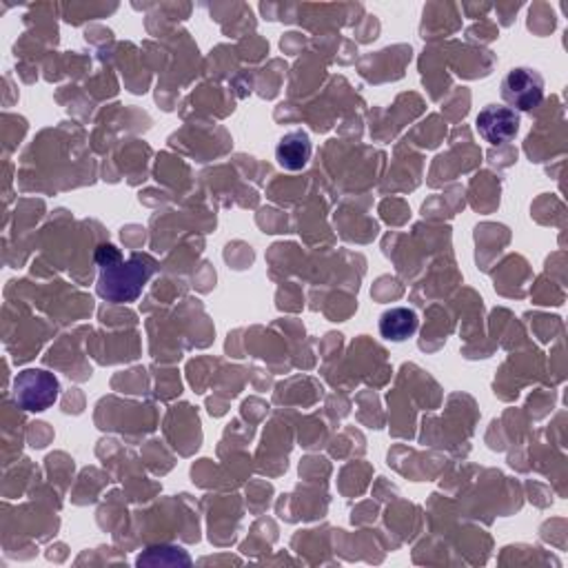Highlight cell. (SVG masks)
I'll use <instances>...</instances> for the list:
<instances>
[{"label":"cell","instance_id":"1","mask_svg":"<svg viewBox=\"0 0 568 568\" xmlns=\"http://www.w3.org/2000/svg\"><path fill=\"white\" fill-rule=\"evenodd\" d=\"M156 271L158 262L147 253H131L127 260L118 258L100 267L96 292L107 303H135Z\"/></svg>","mask_w":568,"mask_h":568},{"label":"cell","instance_id":"2","mask_svg":"<svg viewBox=\"0 0 568 568\" xmlns=\"http://www.w3.org/2000/svg\"><path fill=\"white\" fill-rule=\"evenodd\" d=\"M60 384L54 374L45 369H25L14 380V400L21 409L38 413L54 406L58 400Z\"/></svg>","mask_w":568,"mask_h":568},{"label":"cell","instance_id":"3","mask_svg":"<svg viewBox=\"0 0 568 568\" xmlns=\"http://www.w3.org/2000/svg\"><path fill=\"white\" fill-rule=\"evenodd\" d=\"M502 98L513 111H533L544 100V79L531 67H516L502 81Z\"/></svg>","mask_w":568,"mask_h":568},{"label":"cell","instance_id":"4","mask_svg":"<svg viewBox=\"0 0 568 568\" xmlns=\"http://www.w3.org/2000/svg\"><path fill=\"white\" fill-rule=\"evenodd\" d=\"M475 129L488 145H505L520 131V114L507 105H488L477 114Z\"/></svg>","mask_w":568,"mask_h":568},{"label":"cell","instance_id":"5","mask_svg":"<svg viewBox=\"0 0 568 568\" xmlns=\"http://www.w3.org/2000/svg\"><path fill=\"white\" fill-rule=\"evenodd\" d=\"M311 138L307 131L296 129L284 133L275 145V161L284 171H303L311 161Z\"/></svg>","mask_w":568,"mask_h":568},{"label":"cell","instance_id":"6","mask_svg":"<svg viewBox=\"0 0 568 568\" xmlns=\"http://www.w3.org/2000/svg\"><path fill=\"white\" fill-rule=\"evenodd\" d=\"M419 327V318L409 307H393L380 318V335L389 342H404L415 335Z\"/></svg>","mask_w":568,"mask_h":568}]
</instances>
